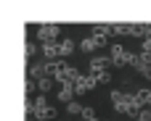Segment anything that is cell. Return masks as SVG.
<instances>
[{"label": "cell", "instance_id": "1", "mask_svg": "<svg viewBox=\"0 0 151 121\" xmlns=\"http://www.w3.org/2000/svg\"><path fill=\"white\" fill-rule=\"evenodd\" d=\"M111 63L117 66V69H122V66H127L130 63V50H125L122 45H111Z\"/></svg>", "mask_w": 151, "mask_h": 121}, {"label": "cell", "instance_id": "2", "mask_svg": "<svg viewBox=\"0 0 151 121\" xmlns=\"http://www.w3.org/2000/svg\"><path fill=\"white\" fill-rule=\"evenodd\" d=\"M56 34H58V24H40V26H37V37H40L42 42H53Z\"/></svg>", "mask_w": 151, "mask_h": 121}, {"label": "cell", "instance_id": "3", "mask_svg": "<svg viewBox=\"0 0 151 121\" xmlns=\"http://www.w3.org/2000/svg\"><path fill=\"white\" fill-rule=\"evenodd\" d=\"M109 34H114V29H111V24H96L93 26V37H96V42L104 47L106 45V37Z\"/></svg>", "mask_w": 151, "mask_h": 121}, {"label": "cell", "instance_id": "4", "mask_svg": "<svg viewBox=\"0 0 151 121\" xmlns=\"http://www.w3.org/2000/svg\"><path fill=\"white\" fill-rule=\"evenodd\" d=\"M61 55V42H42V58L56 61Z\"/></svg>", "mask_w": 151, "mask_h": 121}, {"label": "cell", "instance_id": "5", "mask_svg": "<svg viewBox=\"0 0 151 121\" xmlns=\"http://www.w3.org/2000/svg\"><path fill=\"white\" fill-rule=\"evenodd\" d=\"M109 66H114V63L106 55H93L90 58V71H109Z\"/></svg>", "mask_w": 151, "mask_h": 121}, {"label": "cell", "instance_id": "6", "mask_svg": "<svg viewBox=\"0 0 151 121\" xmlns=\"http://www.w3.org/2000/svg\"><path fill=\"white\" fill-rule=\"evenodd\" d=\"M96 84H98V82H96L90 74H82V79L74 84V92H77V95H85V92H88V90H93Z\"/></svg>", "mask_w": 151, "mask_h": 121}, {"label": "cell", "instance_id": "7", "mask_svg": "<svg viewBox=\"0 0 151 121\" xmlns=\"http://www.w3.org/2000/svg\"><path fill=\"white\" fill-rule=\"evenodd\" d=\"M74 95H77V92H74V84H61V87H58V92H56L58 103H66V105L74 100Z\"/></svg>", "mask_w": 151, "mask_h": 121}, {"label": "cell", "instance_id": "8", "mask_svg": "<svg viewBox=\"0 0 151 121\" xmlns=\"http://www.w3.org/2000/svg\"><path fill=\"white\" fill-rule=\"evenodd\" d=\"M61 74H64V82H66V84H77V82L82 79V74H80L74 66H64V71H61Z\"/></svg>", "mask_w": 151, "mask_h": 121}, {"label": "cell", "instance_id": "9", "mask_svg": "<svg viewBox=\"0 0 151 121\" xmlns=\"http://www.w3.org/2000/svg\"><path fill=\"white\" fill-rule=\"evenodd\" d=\"M42 76H45V63H32V66H29L27 79H37V82H40Z\"/></svg>", "mask_w": 151, "mask_h": 121}, {"label": "cell", "instance_id": "10", "mask_svg": "<svg viewBox=\"0 0 151 121\" xmlns=\"http://www.w3.org/2000/svg\"><path fill=\"white\" fill-rule=\"evenodd\" d=\"M133 37H151V24H133Z\"/></svg>", "mask_w": 151, "mask_h": 121}, {"label": "cell", "instance_id": "11", "mask_svg": "<svg viewBox=\"0 0 151 121\" xmlns=\"http://www.w3.org/2000/svg\"><path fill=\"white\" fill-rule=\"evenodd\" d=\"M130 66H133V69L141 74V71L146 69V61H143V55H141V53H130Z\"/></svg>", "mask_w": 151, "mask_h": 121}, {"label": "cell", "instance_id": "12", "mask_svg": "<svg viewBox=\"0 0 151 121\" xmlns=\"http://www.w3.org/2000/svg\"><path fill=\"white\" fill-rule=\"evenodd\" d=\"M80 47H82V53H93V50H98L101 45L96 42V37H85V40L80 42Z\"/></svg>", "mask_w": 151, "mask_h": 121}, {"label": "cell", "instance_id": "13", "mask_svg": "<svg viewBox=\"0 0 151 121\" xmlns=\"http://www.w3.org/2000/svg\"><path fill=\"white\" fill-rule=\"evenodd\" d=\"M90 76H93L98 84H109V82H111V74H109V71H90Z\"/></svg>", "mask_w": 151, "mask_h": 121}, {"label": "cell", "instance_id": "14", "mask_svg": "<svg viewBox=\"0 0 151 121\" xmlns=\"http://www.w3.org/2000/svg\"><path fill=\"white\" fill-rule=\"evenodd\" d=\"M37 90H40V95L50 92V90H53V79H50V76H42V79L37 82Z\"/></svg>", "mask_w": 151, "mask_h": 121}, {"label": "cell", "instance_id": "15", "mask_svg": "<svg viewBox=\"0 0 151 121\" xmlns=\"http://www.w3.org/2000/svg\"><path fill=\"white\" fill-rule=\"evenodd\" d=\"M114 34H133V24H111Z\"/></svg>", "mask_w": 151, "mask_h": 121}, {"label": "cell", "instance_id": "16", "mask_svg": "<svg viewBox=\"0 0 151 121\" xmlns=\"http://www.w3.org/2000/svg\"><path fill=\"white\" fill-rule=\"evenodd\" d=\"M72 50H74V40H61V55H72Z\"/></svg>", "mask_w": 151, "mask_h": 121}, {"label": "cell", "instance_id": "17", "mask_svg": "<svg viewBox=\"0 0 151 121\" xmlns=\"http://www.w3.org/2000/svg\"><path fill=\"white\" fill-rule=\"evenodd\" d=\"M127 98H130V95H125L122 90H111V103H114V105H119V103H125Z\"/></svg>", "mask_w": 151, "mask_h": 121}, {"label": "cell", "instance_id": "18", "mask_svg": "<svg viewBox=\"0 0 151 121\" xmlns=\"http://www.w3.org/2000/svg\"><path fill=\"white\" fill-rule=\"evenodd\" d=\"M53 116H58V111H56V108H53V105H48V108H45V111H42V113H40V116H37V121L53 119Z\"/></svg>", "mask_w": 151, "mask_h": 121}, {"label": "cell", "instance_id": "19", "mask_svg": "<svg viewBox=\"0 0 151 121\" xmlns=\"http://www.w3.org/2000/svg\"><path fill=\"white\" fill-rule=\"evenodd\" d=\"M35 53H37V45H35V42H27V47H24V58H27V61H32V58H35Z\"/></svg>", "mask_w": 151, "mask_h": 121}, {"label": "cell", "instance_id": "20", "mask_svg": "<svg viewBox=\"0 0 151 121\" xmlns=\"http://www.w3.org/2000/svg\"><path fill=\"white\" fill-rule=\"evenodd\" d=\"M93 119H98V116H96V108H90V105H88V108L82 111V121H93Z\"/></svg>", "mask_w": 151, "mask_h": 121}, {"label": "cell", "instance_id": "21", "mask_svg": "<svg viewBox=\"0 0 151 121\" xmlns=\"http://www.w3.org/2000/svg\"><path fill=\"white\" fill-rule=\"evenodd\" d=\"M66 111H69V113H82V111H85V108H82V105H80V103H77V100H72V103H69V105H66Z\"/></svg>", "mask_w": 151, "mask_h": 121}, {"label": "cell", "instance_id": "22", "mask_svg": "<svg viewBox=\"0 0 151 121\" xmlns=\"http://www.w3.org/2000/svg\"><path fill=\"white\" fill-rule=\"evenodd\" d=\"M135 121H151V108H143L141 113H138V119Z\"/></svg>", "mask_w": 151, "mask_h": 121}, {"label": "cell", "instance_id": "23", "mask_svg": "<svg viewBox=\"0 0 151 121\" xmlns=\"http://www.w3.org/2000/svg\"><path fill=\"white\" fill-rule=\"evenodd\" d=\"M37 90V82L35 79H27V92H35Z\"/></svg>", "mask_w": 151, "mask_h": 121}, {"label": "cell", "instance_id": "24", "mask_svg": "<svg viewBox=\"0 0 151 121\" xmlns=\"http://www.w3.org/2000/svg\"><path fill=\"white\" fill-rule=\"evenodd\" d=\"M141 50H143V53H151V37L143 40V47H141Z\"/></svg>", "mask_w": 151, "mask_h": 121}, {"label": "cell", "instance_id": "25", "mask_svg": "<svg viewBox=\"0 0 151 121\" xmlns=\"http://www.w3.org/2000/svg\"><path fill=\"white\" fill-rule=\"evenodd\" d=\"M141 55H143V61H146V66H151V53H143V50H141Z\"/></svg>", "mask_w": 151, "mask_h": 121}, {"label": "cell", "instance_id": "26", "mask_svg": "<svg viewBox=\"0 0 151 121\" xmlns=\"http://www.w3.org/2000/svg\"><path fill=\"white\" fill-rule=\"evenodd\" d=\"M141 76H146V79H151V66H146V69L141 71Z\"/></svg>", "mask_w": 151, "mask_h": 121}, {"label": "cell", "instance_id": "27", "mask_svg": "<svg viewBox=\"0 0 151 121\" xmlns=\"http://www.w3.org/2000/svg\"><path fill=\"white\" fill-rule=\"evenodd\" d=\"M27 121H37V119H35V116H27Z\"/></svg>", "mask_w": 151, "mask_h": 121}]
</instances>
